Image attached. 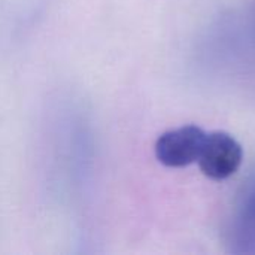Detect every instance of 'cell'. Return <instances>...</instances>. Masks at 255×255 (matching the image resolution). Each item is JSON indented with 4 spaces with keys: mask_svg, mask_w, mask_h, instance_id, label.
I'll list each match as a JSON object with an SVG mask.
<instances>
[{
    "mask_svg": "<svg viewBox=\"0 0 255 255\" xmlns=\"http://www.w3.org/2000/svg\"><path fill=\"white\" fill-rule=\"evenodd\" d=\"M242 160L241 143L230 133L218 130L206 133L197 163L206 178L224 181L239 170Z\"/></svg>",
    "mask_w": 255,
    "mask_h": 255,
    "instance_id": "cell-1",
    "label": "cell"
},
{
    "mask_svg": "<svg viewBox=\"0 0 255 255\" xmlns=\"http://www.w3.org/2000/svg\"><path fill=\"white\" fill-rule=\"evenodd\" d=\"M206 131L199 126H182L163 133L155 142V157L166 167H187L197 163Z\"/></svg>",
    "mask_w": 255,
    "mask_h": 255,
    "instance_id": "cell-2",
    "label": "cell"
}]
</instances>
